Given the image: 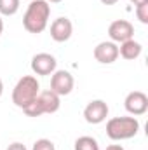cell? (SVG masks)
I'll return each mask as SVG.
<instances>
[{"label":"cell","mask_w":148,"mask_h":150,"mask_svg":"<svg viewBox=\"0 0 148 150\" xmlns=\"http://www.w3.org/2000/svg\"><path fill=\"white\" fill-rule=\"evenodd\" d=\"M75 79L68 70H56L51 75V91L58 96H66L73 91Z\"/></svg>","instance_id":"cell-5"},{"label":"cell","mask_w":148,"mask_h":150,"mask_svg":"<svg viewBox=\"0 0 148 150\" xmlns=\"http://www.w3.org/2000/svg\"><path fill=\"white\" fill-rule=\"evenodd\" d=\"M94 59L101 65H111L118 59V45L111 40H105V42H99L96 47H94Z\"/></svg>","instance_id":"cell-9"},{"label":"cell","mask_w":148,"mask_h":150,"mask_svg":"<svg viewBox=\"0 0 148 150\" xmlns=\"http://www.w3.org/2000/svg\"><path fill=\"white\" fill-rule=\"evenodd\" d=\"M141 52H143V45H141L140 42H136L134 38H129V40L122 42L120 47H118V56H122V58L127 59V61L138 59V58L141 56Z\"/></svg>","instance_id":"cell-12"},{"label":"cell","mask_w":148,"mask_h":150,"mask_svg":"<svg viewBox=\"0 0 148 150\" xmlns=\"http://www.w3.org/2000/svg\"><path fill=\"white\" fill-rule=\"evenodd\" d=\"M38 93H40V84H38L37 77L25 75L16 82V86L12 89V103L23 110L37 98Z\"/></svg>","instance_id":"cell-3"},{"label":"cell","mask_w":148,"mask_h":150,"mask_svg":"<svg viewBox=\"0 0 148 150\" xmlns=\"http://www.w3.org/2000/svg\"><path fill=\"white\" fill-rule=\"evenodd\" d=\"M136 18L140 19V23L148 25V2L147 4H141V5H136Z\"/></svg>","instance_id":"cell-15"},{"label":"cell","mask_w":148,"mask_h":150,"mask_svg":"<svg viewBox=\"0 0 148 150\" xmlns=\"http://www.w3.org/2000/svg\"><path fill=\"white\" fill-rule=\"evenodd\" d=\"M47 4H59V2H63V0H45Z\"/></svg>","instance_id":"cell-23"},{"label":"cell","mask_w":148,"mask_h":150,"mask_svg":"<svg viewBox=\"0 0 148 150\" xmlns=\"http://www.w3.org/2000/svg\"><path fill=\"white\" fill-rule=\"evenodd\" d=\"M75 150H99V143L92 136H80L75 140Z\"/></svg>","instance_id":"cell-13"},{"label":"cell","mask_w":148,"mask_h":150,"mask_svg":"<svg viewBox=\"0 0 148 150\" xmlns=\"http://www.w3.org/2000/svg\"><path fill=\"white\" fill-rule=\"evenodd\" d=\"M140 131V120L136 117H113L106 122V136L113 142L131 140Z\"/></svg>","instance_id":"cell-2"},{"label":"cell","mask_w":148,"mask_h":150,"mask_svg":"<svg viewBox=\"0 0 148 150\" xmlns=\"http://www.w3.org/2000/svg\"><path fill=\"white\" fill-rule=\"evenodd\" d=\"M108 105L103 100H92L84 108V119L89 124H101L108 117Z\"/></svg>","instance_id":"cell-7"},{"label":"cell","mask_w":148,"mask_h":150,"mask_svg":"<svg viewBox=\"0 0 148 150\" xmlns=\"http://www.w3.org/2000/svg\"><path fill=\"white\" fill-rule=\"evenodd\" d=\"M106 150H125V149H124L122 145H108Z\"/></svg>","instance_id":"cell-18"},{"label":"cell","mask_w":148,"mask_h":150,"mask_svg":"<svg viewBox=\"0 0 148 150\" xmlns=\"http://www.w3.org/2000/svg\"><path fill=\"white\" fill-rule=\"evenodd\" d=\"M59 107H61V96H58L56 93L47 89V91H40L37 98L28 107L23 108V112L26 113L28 117H40L44 113L58 112Z\"/></svg>","instance_id":"cell-4"},{"label":"cell","mask_w":148,"mask_h":150,"mask_svg":"<svg viewBox=\"0 0 148 150\" xmlns=\"http://www.w3.org/2000/svg\"><path fill=\"white\" fill-rule=\"evenodd\" d=\"M51 5L45 0H32L23 16V26L28 33H42L49 25Z\"/></svg>","instance_id":"cell-1"},{"label":"cell","mask_w":148,"mask_h":150,"mask_svg":"<svg viewBox=\"0 0 148 150\" xmlns=\"http://www.w3.org/2000/svg\"><path fill=\"white\" fill-rule=\"evenodd\" d=\"M124 107H125V110L131 113L132 117L143 115L148 110V96L143 91H132V93H129L125 96Z\"/></svg>","instance_id":"cell-8"},{"label":"cell","mask_w":148,"mask_h":150,"mask_svg":"<svg viewBox=\"0 0 148 150\" xmlns=\"http://www.w3.org/2000/svg\"><path fill=\"white\" fill-rule=\"evenodd\" d=\"M108 37L115 44H122L129 38H134V26L127 19H115L108 26Z\"/></svg>","instance_id":"cell-6"},{"label":"cell","mask_w":148,"mask_h":150,"mask_svg":"<svg viewBox=\"0 0 148 150\" xmlns=\"http://www.w3.org/2000/svg\"><path fill=\"white\" fill-rule=\"evenodd\" d=\"M73 33V25L68 18H58L51 23V38L54 42H66Z\"/></svg>","instance_id":"cell-11"},{"label":"cell","mask_w":148,"mask_h":150,"mask_svg":"<svg viewBox=\"0 0 148 150\" xmlns=\"http://www.w3.org/2000/svg\"><path fill=\"white\" fill-rule=\"evenodd\" d=\"M7 150H28L23 143H19V142H14V143H11L9 147H7Z\"/></svg>","instance_id":"cell-17"},{"label":"cell","mask_w":148,"mask_h":150,"mask_svg":"<svg viewBox=\"0 0 148 150\" xmlns=\"http://www.w3.org/2000/svg\"><path fill=\"white\" fill-rule=\"evenodd\" d=\"M58 61L49 52H38L32 58V72L37 75H52L56 72Z\"/></svg>","instance_id":"cell-10"},{"label":"cell","mask_w":148,"mask_h":150,"mask_svg":"<svg viewBox=\"0 0 148 150\" xmlns=\"http://www.w3.org/2000/svg\"><path fill=\"white\" fill-rule=\"evenodd\" d=\"M2 32H4V19H2V16H0V35H2Z\"/></svg>","instance_id":"cell-21"},{"label":"cell","mask_w":148,"mask_h":150,"mask_svg":"<svg viewBox=\"0 0 148 150\" xmlns=\"http://www.w3.org/2000/svg\"><path fill=\"white\" fill-rule=\"evenodd\" d=\"M19 11V0H0V16H14Z\"/></svg>","instance_id":"cell-14"},{"label":"cell","mask_w":148,"mask_h":150,"mask_svg":"<svg viewBox=\"0 0 148 150\" xmlns=\"http://www.w3.org/2000/svg\"><path fill=\"white\" fill-rule=\"evenodd\" d=\"M101 4H105V5H113V4H117L118 0H99Z\"/></svg>","instance_id":"cell-20"},{"label":"cell","mask_w":148,"mask_h":150,"mask_svg":"<svg viewBox=\"0 0 148 150\" xmlns=\"http://www.w3.org/2000/svg\"><path fill=\"white\" fill-rule=\"evenodd\" d=\"M2 94H4V82H2V79H0V98H2Z\"/></svg>","instance_id":"cell-22"},{"label":"cell","mask_w":148,"mask_h":150,"mask_svg":"<svg viewBox=\"0 0 148 150\" xmlns=\"http://www.w3.org/2000/svg\"><path fill=\"white\" fill-rule=\"evenodd\" d=\"M32 150H56V147H54V143H52L51 140L40 138V140H37V142L33 143Z\"/></svg>","instance_id":"cell-16"},{"label":"cell","mask_w":148,"mask_h":150,"mask_svg":"<svg viewBox=\"0 0 148 150\" xmlns=\"http://www.w3.org/2000/svg\"><path fill=\"white\" fill-rule=\"evenodd\" d=\"M129 2H131V4H134V7H136V5H141V4H147L148 0H129Z\"/></svg>","instance_id":"cell-19"}]
</instances>
